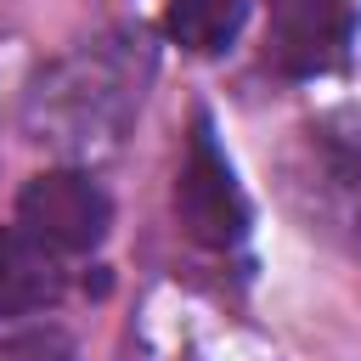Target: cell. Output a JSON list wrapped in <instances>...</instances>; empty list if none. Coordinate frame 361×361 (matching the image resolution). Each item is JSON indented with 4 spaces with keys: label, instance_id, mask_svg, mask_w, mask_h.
I'll return each instance as SVG.
<instances>
[{
    "label": "cell",
    "instance_id": "7a4b0ae2",
    "mask_svg": "<svg viewBox=\"0 0 361 361\" xmlns=\"http://www.w3.org/2000/svg\"><path fill=\"white\" fill-rule=\"evenodd\" d=\"M175 220L203 248H237L248 237V197H243L220 141H214L209 113H197L186 158H180V175H175Z\"/></svg>",
    "mask_w": 361,
    "mask_h": 361
},
{
    "label": "cell",
    "instance_id": "277c9868",
    "mask_svg": "<svg viewBox=\"0 0 361 361\" xmlns=\"http://www.w3.org/2000/svg\"><path fill=\"white\" fill-rule=\"evenodd\" d=\"M355 34H361V11L350 0H271L265 62L282 79H322L350 62Z\"/></svg>",
    "mask_w": 361,
    "mask_h": 361
},
{
    "label": "cell",
    "instance_id": "5b68a950",
    "mask_svg": "<svg viewBox=\"0 0 361 361\" xmlns=\"http://www.w3.org/2000/svg\"><path fill=\"white\" fill-rule=\"evenodd\" d=\"M62 293H68L62 254L28 237L23 226H0V316L51 310Z\"/></svg>",
    "mask_w": 361,
    "mask_h": 361
},
{
    "label": "cell",
    "instance_id": "3957f363",
    "mask_svg": "<svg viewBox=\"0 0 361 361\" xmlns=\"http://www.w3.org/2000/svg\"><path fill=\"white\" fill-rule=\"evenodd\" d=\"M17 226L56 254H90L113 226V197L90 180V169H39L17 192Z\"/></svg>",
    "mask_w": 361,
    "mask_h": 361
},
{
    "label": "cell",
    "instance_id": "6da1fadb",
    "mask_svg": "<svg viewBox=\"0 0 361 361\" xmlns=\"http://www.w3.org/2000/svg\"><path fill=\"white\" fill-rule=\"evenodd\" d=\"M152 79V51L141 34H102L85 39L79 51L56 56L51 68L34 73L28 96H23V130L51 147L56 158L79 164H102L124 147L141 96Z\"/></svg>",
    "mask_w": 361,
    "mask_h": 361
},
{
    "label": "cell",
    "instance_id": "8992f818",
    "mask_svg": "<svg viewBox=\"0 0 361 361\" xmlns=\"http://www.w3.org/2000/svg\"><path fill=\"white\" fill-rule=\"evenodd\" d=\"M248 23V0H169L164 6V28L180 51L197 56H220Z\"/></svg>",
    "mask_w": 361,
    "mask_h": 361
},
{
    "label": "cell",
    "instance_id": "52a82bcc",
    "mask_svg": "<svg viewBox=\"0 0 361 361\" xmlns=\"http://www.w3.org/2000/svg\"><path fill=\"white\" fill-rule=\"evenodd\" d=\"M0 361H79V344L62 327H28L0 344Z\"/></svg>",
    "mask_w": 361,
    "mask_h": 361
}]
</instances>
